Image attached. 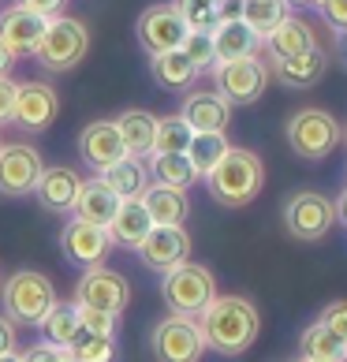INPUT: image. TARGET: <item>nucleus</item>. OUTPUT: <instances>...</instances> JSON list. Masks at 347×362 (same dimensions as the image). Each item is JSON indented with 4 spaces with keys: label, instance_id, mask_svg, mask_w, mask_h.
Here are the masks:
<instances>
[{
    "label": "nucleus",
    "instance_id": "nucleus-10",
    "mask_svg": "<svg viewBox=\"0 0 347 362\" xmlns=\"http://www.w3.org/2000/svg\"><path fill=\"white\" fill-rule=\"evenodd\" d=\"M153 355H157V362H198L206 355V340L198 332V321L180 317V314H168L165 321H157Z\"/></svg>",
    "mask_w": 347,
    "mask_h": 362
},
{
    "label": "nucleus",
    "instance_id": "nucleus-48",
    "mask_svg": "<svg viewBox=\"0 0 347 362\" xmlns=\"http://www.w3.org/2000/svg\"><path fill=\"white\" fill-rule=\"evenodd\" d=\"M0 362H19V355L11 351V355H0Z\"/></svg>",
    "mask_w": 347,
    "mask_h": 362
},
{
    "label": "nucleus",
    "instance_id": "nucleus-28",
    "mask_svg": "<svg viewBox=\"0 0 347 362\" xmlns=\"http://www.w3.org/2000/svg\"><path fill=\"white\" fill-rule=\"evenodd\" d=\"M228 150H232V142L224 131H194L191 146H187V160H191V168L198 172V180H206Z\"/></svg>",
    "mask_w": 347,
    "mask_h": 362
},
{
    "label": "nucleus",
    "instance_id": "nucleus-53",
    "mask_svg": "<svg viewBox=\"0 0 347 362\" xmlns=\"http://www.w3.org/2000/svg\"><path fill=\"white\" fill-rule=\"evenodd\" d=\"M343 142H347V127H343Z\"/></svg>",
    "mask_w": 347,
    "mask_h": 362
},
{
    "label": "nucleus",
    "instance_id": "nucleus-44",
    "mask_svg": "<svg viewBox=\"0 0 347 362\" xmlns=\"http://www.w3.org/2000/svg\"><path fill=\"white\" fill-rule=\"evenodd\" d=\"M16 351V325L8 317H0V355H11Z\"/></svg>",
    "mask_w": 347,
    "mask_h": 362
},
{
    "label": "nucleus",
    "instance_id": "nucleus-30",
    "mask_svg": "<svg viewBox=\"0 0 347 362\" xmlns=\"http://www.w3.org/2000/svg\"><path fill=\"white\" fill-rule=\"evenodd\" d=\"M291 16L288 0H239V19H243L250 30H254L261 42L269 37L280 23Z\"/></svg>",
    "mask_w": 347,
    "mask_h": 362
},
{
    "label": "nucleus",
    "instance_id": "nucleus-52",
    "mask_svg": "<svg viewBox=\"0 0 347 362\" xmlns=\"http://www.w3.org/2000/svg\"><path fill=\"white\" fill-rule=\"evenodd\" d=\"M299 362H317V358H299Z\"/></svg>",
    "mask_w": 347,
    "mask_h": 362
},
{
    "label": "nucleus",
    "instance_id": "nucleus-22",
    "mask_svg": "<svg viewBox=\"0 0 347 362\" xmlns=\"http://www.w3.org/2000/svg\"><path fill=\"white\" fill-rule=\"evenodd\" d=\"M150 213H146L142 206V198H119V209H116V217L109 221V239H112V247H127V250H135L146 235H150Z\"/></svg>",
    "mask_w": 347,
    "mask_h": 362
},
{
    "label": "nucleus",
    "instance_id": "nucleus-6",
    "mask_svg": "<svg viewBox=\"0 0 347 362\" xmlns=\"http://www.w3.org/2000/svg\"><path fill=\"white\" fill-rule=\"evenodd\" d=\"M161 295H165V306L180 317H198L209 306V299L217 295V280L206 265L198 262H183L176 269H168L161 280Z\"/></svg>",
    "mask_w": 347,
    "mask_h": 362
},
{
    "label": "nucleus",
    "instance_id": "nucleus-36",
    "mask_svg": "<svg viewBox=\"0 0 347 362\" xmlns=\"http://www.w3.org/2000/svg\"><path fill=\"white\" fill-rule=\"evenodd\" d=\"M180 49H183V57L194 64L198 75L217 68V57H213V30H187Z\"/></svg>",
    "mask_w": 347,
    "mask_h": 362
},
{
    "label": "nucleus",
    "instance_id": "nucleus-40",
    "mask_svg": "<svg viewBox=\"0 0 347 362\" xmlns=\"http://www.w3.org/2000/svg\"><path fill=\"white\" fill-rule=\"evenodd\" d=\"M60 355H64V347L49 344V340H37L19 355V362H60Z\"/></svg>",
    "mask_w": 347,
    "mask_h": 362
},
{
    "label": "nucleus",
    "instance_id": "nucleus-7",
    "mask_svg": "<svg viewBox=\"0 0 347 362\" xmlns=\"http://www.w3.org/2000/svg\"><path fill=\"white\" fill-rule=\"evenodd\" d=\"M269 64L261 57H243V60H228L213 68V83H217V93L228 105H254L265 86H269Z\"/></svg>",
    "mask_w": 347,
    "mask_h": 362
},
{
    "label": "nucleus",
    "instance_id": "nucleus-32",
    "mask_svg": "<svg viewBox=\"0 0 347 362\" xmlns=\"http://www.w3.org/2000/svg\"><path fill=\"white\" fill-rule=\"evenodd\" d=\"M45 332V340L49 344H57V347H68L78 332H83V321H78V306L75 303H52V310L45 314V321L37 325Z\"/></svg>",
    "mask_w": 347,
    "mask_h": 362
},
{
    "label": "nucleus",
    "instance_id": "nucleus-17",
    "mask_svg": "<svg viewBox=\"0 0 347 362\" xmlns=\"http://www.w3.org/2000/svg\"><path fill=\"white\" fill-rule=\"evenodd\" d=\"M329 71V52L322 45L299 52V57H284V60H273L269 64V75L276 78L280 86L288 90H306V86H317Z\"/></svg>",
    "mask_w": 347,
    "mask_h": 362
},
{
    "label": "nucleus",
    "instance_id": "nucleus-12",
    "mask_svg": "<svg viewBox=\"0 0 347 362\" xmlns=\"http://www.w3.org/2000/svg\"><path fill=\"white\" fill-rule=\"evenodd\" d=\"M42 172H45V165H42V153L34 146H26V142L0 146V194H8V198L34 194Z\"/></svg>",
    "mask_w": 347,
    "mask_h": 362
},
{
    "label": "nucleus",
    "instance_id": "nucleus-33",
    "mask_svg": "<svg viewBox=\"0 0 347 362\" xmlns=\"http://www.w3.org/2000/svg\"><path fill=\"white\" fill-rule=\"evenodd\" d=\"M299 351L302 358H317V362H347V344L332 337L322 321H314L299 337Z\"/></svg>",
    "mask_w": 347,
    "mask_h": 362
},
{
    "label": "nucleus",
    "instance_id": "nucleus-18",
    "mask_svg": "<svg viewBox=\"0 0 347 362\" xmlns=\"http://www.w3.org/2000/svg\"><path fill=\"white\" fill-rule=\"evenodd\" d=\"M42 34H45V19L34 16V11H26L19 4L0 11V42L16 52V57H34Z\"/></svg>",
    "mask_w": 347,
    "mask_h": 362
},
{
    "label": "nucleus",
    "instance_id": "nucleus-34",
    "mask_svg": "<svg viewBox=\"0 0 347 362\" xmlns=\"http://www.w3.org/2000/svg\"><path fill=\"white\" fill-rule=\"evenodd\" d=\"M194 131L183 124L180 116H165L157 119V131H153V150L150 153H187Z\"/></svg>",
    "mask_w": 347,
    "mask_h": 362
},
{
    "label": "nucleus",
    "instance_id": "nucleus-45",
    "mask_svg": "<svg viewBox=\"0 0 347 362\" xmlns=\"http://www.w3.org/2000/svg\"><path fill=\"white\" fill-rule=\"evenodd\" d=\"M16 60H19L16 52H11V49L4 45V42H0V75H8L11 68H16Z\"/></svg>",
    "mask_w": 347,
    "mask_h": 362
},
{
    "label": "nucleus",
    "instance_id": "nucleus-37",
    "mask_svg": "<svg viewBox=\"0 0 347 362\" xmlns=\"http://www.w3.org/2000/svg\"><path fill=\"white\" fill-rule=\"evenodd\" d=\"M172 8H176L187 30H213L217 26V8L206 0H172Z\"/></svg>",
    "mask_w": 347,
    "mask_h": 362
},
{
    "label": "nucleus",
    "instance_id": "nucleus-26",
    "mask_svg": "<svg viewBox=\"0 0 347 362\" xmlns=\"http://www.w3.org/2000/svg\"><path fill=\"white\" fill-rule=\"evenodd\" d=\"M116 131H119V139H124V150L131 157H150L153 150V131H157V116L153 112H146V109H127V112H119L116 119Z\"/></svg>",
    "mask_w": 347,
    "mask_h": 362
},
{
    "label": "nucleus",
    "instance_id": "nucleus-21",
    "mask_svg": "<svg viewBox=\"0 0 347 362\" xmlns=\"http://www.w3.org/2000/svg\"><path fill=\"white\" fill-rule=\"evenodd\" d=\"M258 52H261V37L243 19H220L213 26V57H217V64L258 57Z\"/></svg>",
    "mask_w": 347,
    "mask_h": 362
},
{
    "label": "nucleus",
    "instance_id": "nucleus-27",
    "mask_svg": "<svg viewBox=\"0 0 347 362\" xmlns=\"http://www.w3.org/2000/svg\"><path fill=\"white\" fill-rule=\"evenodd\" d=\"M101 183L109 187L116 198H139L146 187H150V172H146V160L142 157H119L116 165H109L105 172H98Z\"/></svg>",
    "mask_w": 347,
    "mask_h": 362
},
{
    "label": "nucleus",
    "instance_id": "nucleus-38",
    "mask_svg": "<svg viewBox=\"0 0 347 362\" xmlns=\"http://www.w3.org/2000/svg\"><path fill=\"white\" fill-rule=\"evenodd\" d=\"M78 321L83 329L93 332V337H116V314H105V310H90V306H78Z\"/></svg>",
    "mask_w": 347,
    "mask_h": 362
},
{
    "label": "nucleus",
    "instance_id": "nucleus-20",
    "mask_svg": "<svg viewBox=\"0 0 347 362\" xmlns=\"http://www.w3.org/2000/svg\"><path fill=\"white\" fill-rule=\"evenodd\" d=\"M78 187H83V176H78L75 168L68 165H57V168H45L42 176H37V202H42L49 213H68L75 209V198H78Z\"/></svg>",
    "mask_w": 347,
    "mask_h": 362
},
{
    "label": "nucleus",
    "instance_id": "nucleus-24",
    "mask_svg": "<svg viewBox=\"0 0 347 362\" xmlns=\"http://www.w3.org/2000/svg\"><path fill=\"white\" fill-rule=\"evenodd\" d=\"M139 198L153 224H183L187 213H191L187 191H176V187H165V183H150Z\"/></svg>",
    "mask_w": 347,
    "mask_h": 362
},
{
    "label": "nucleus",
    "instance_id": "nucleus-1",
    "mask_svg": "<svg viewBox=\"0 0 347 362\" xmlns=\"http://www.w3.org/2000/svg\"><path fill=\"white\" fill-rule=\"evenodd\" d=\"M194 321H198V332H202L209 351L228 355V358L243 355L261 332L258 306L243 299V295H213L209 306Z\"/></svg>",
    "mask_w": 347,
    "mask_h": 362
},
{
    "label": "nucleus",
    "instance_id": "nucleus-41",
    "mask_svg": "<svg viewBox=\"0 0 347 362\" xmlns=\"http://www.w3.org/2000/svg\"><path fill=\"white\" fill-rule=\"evenodd\" d=\"M322 19L332 26V34L336 30H347V0H322Z\"/></svg>",
    "mask_w": 347,
    "mask_h": 362
},
{
    "label": "nucleus",
    "instance_id": "nucleus-49",
    "mask_svg": "<svg viewBox=\"0 0 347 362\" xmlns=\"http://www.w3.org/2000/svg\"><path fill=\"white\" fill-rule=\"evenodd\" d=\"M60 362H75V358H71V355H68V351H64V355H60Z\"/></svg>",
    "mask_w": 347,
    "mask_h": 362
},
{
    "label": "nucleus",
    "instance_id": "nucleus-35",
    "mask_svg": "<svg viewBox=\"0 0 347 362\" xmlns=\"http://www.w3.org/2000/svg\"><path fill=\"white\" fill-rule=\"evenodd\" d=\"M64 351L75 362H112L116 358V337H93V332L83 329Z\"/></svg>",
    "mask_w": 347,
    "mask_h": 362
},
{
    "label": "nucleus",
    "instance_id": "nucleus-13",
    "mask_svg": "<svg viewBox=\"0 0 347 362\" xmlns=\"http://www.w3.org/2000/svg\"><path fill=\"white\" fill-rule=\"evenodd\" d=\"M135 34H139V45L150 52V57H161V52H172V49L183 45L187 26H183V19L176 16L172 4H153L139 16Z\"/></svg>",
    "mask_w": 347,
    "mask_h": 362
},
{
    "label": "nucleus",
    "instance_id": "nucleus-29",
    "mask_svg": "<svg viewBox=\"0 0 347 362\" xmlns=\"http://www.w3.org/2000/svg\"><path fill=\"white\" fill-rule=\"evenodd\" d=\"M146 172L153 176V183L176 187V191H187V187L198 183V172L191 168L187 153H150L146 157Z\"/></svg>",
    "mask_w": 347,
    "mask_h": 362
},
{
    "label": "nucleus",
    "instance_id": "nucleus-3",
    "mask_svg": "<svg viewBox=\"0 0 347 362\" xmlns=\"http://www.w3.org/2000/svg\"><path fill=\"white\" fill-rule=\"evenodd\" d=\"M0 303H4V317L11 325H42L45 314L57 303V288L52 280L37 269H19L4 280V291H0Z\"/></svg>",
    "mask_w": 347,
    "mask_h": 362
},
{
    "label": "nucleus",
    "instance_id": "nucleus-11",
    "mask_svg": "<svg viewBox=\"0 0 347 362\" xmlns=\"http://www.w3.org/2000/svg\"><path fill=\"white\" fill-rule=\"evenodd\" d=\"M146 269L153 273H168L176 265L191 262V235H187L183 224H153L150 235L135 247Z\"/></svg>",
    "mask_w": 347,
    "mask_h": 362
},
{
    "label": "nucleus",
    "instance_id": "nucleus-4",
    "mask_svg": "<svg viewBox=\"0 0 347 362\" xmlns=\"http://www.w3.org/2000/svg\"><path fill=\"white\" fill-rule=\"evenodd\" d=\"M86 49H90V30L83 23L71 19V16H49L45 34H42V42H37L34 57L45 71L60 75V71L78 68L86 57Z\"/></svg>",
    "mask_w": 347,
    "mask_h": 362
},
{
    "label": "nucleus",
    "instance_id": "nucleus-25",
    "mask_svg": "<svg viewBox=\"0 0 347 362\" xmlns=\"http://www.w3.org/2000/svg\"><path fill=\"white\" fill-rule=\"evenodd\" d=\"M261 45L269 49V57H273V60H284V57H299V52L314 49V45H317V37H314V26L306 23V19L288 16L269 37H265Z\"/></svg>",
    "mask_w": 347,
    "mask_h": 362
},
{
    "label": "nucleus",
    "instance_id": "nucleus-16",
    "mask_svg": "<svg viewBox=\"0 0 347 362\" xmlns=\"http://www.w3.org/2000/svg\"><path fill=\"white\" fill-rule=\"evenodd\" d=\"M78 157H83L86 168H93V172H105L109 165H116L119 157H127L124 139H119L112 119H93V124L83 127V135H78Z\"/></svg>",
    "mask_w": 347,
    "mask_h": 362
},
{
    "label": "nucleus",
    "instance_id": "nucleus-8",
    "mask_svg": "<svg viewBox=\"0 0 347 362\" xmlns=\"http://www.w3.org/2000/svg\"><path fill=\"white\" fill-rule=\"evenodd\" d=\"M75 306H90V310H105V314H124L131 303V284L109 265H90L75 284Z\"/></svg>",
    "mask_w": 347,
    "mask_h": 362
},
{
    "label": "nucleus",
    "instance_id": "nucleus-42",
    "mask_svg": "<svg viewBox=\"0 0 347 362\" xmlns=\"http://www.w3.org/2000/svg\"><path fill=\"white\" fill-rule=\"evenodd\" d=\"M16 90H19V83H11V75H0V127L11 124V112H16Z\"/></svg>",
    "mask_w": 347,
    "mask_h": 362
},
{
    "label": "nucleus",
    "instance_id": "nucleus-2",
    "mask_svg": "<svg viewBox=\"0 0 347 362\" xmlns=\"http://www.w3.org/2000/svg\"><path fill=\"white\" fill-rule=\"evenodd\" d=\"M209 183V194L217 198L220 206L228 209H239L247 202H254L265 187V165L254 150H247V146H232L228 153L217 160V168L206 176Z\"/></svg>",
    "mask_w": 347,
    "mask_h": 362
},
{
    "label": "nucleus",
    "instance_id": "nucleus-47",
    "mask_svg": "<svg viewBox=\"0 0 347 362\" xmlns=\"http://www.w3.org/2000/svg\"><path fill=\"white\" fill-rule=\"evenodd\" d=\"M336 52H340V60L347 64V30H336Z\"/></svg>",
    "mask_w": 347,
    "mask_h": 362
},
{
    "label": "nucleus",
    "instance_id": "nucleus-9",
    "mask_svg": "<svg viewBox=\"0 0 347 362\" xmlns=\"http://www.w3.org/2000/svg\"><path fill=\"white\" fill-rule=\"evenodd\" d=\"M336 224V209H332V198L317 194V191H299L288 198L284 206V228L302 243H317L325 239Z\"/></svg>",
    "mask_w": 347,
    "mask_h": 362
},
{
    "label": "nucleus",
    "instance_id": "nucleus-14",
    "mask_svg": "<svg viewBox=\"0 0 347 362\" xmlns=\"http://www.w3.org/2000/svg\"><path fill=\"white\" fill-rule=\"evenodd\" d=\"M57 112H60V98H57V90H52L49 83H19V90H16V112H11V124H16V127L37 135V131L52 127Z\"/></svg>",
    "mask_w": 347,
    "mask_h": 362
},
{
    "label": "nucleus",
    "instance_id": "nucleus-5",
    "mask_svg": "<svg viewBox=\"0 0 347 362\" xmlns=\"http://www.w3.org/2000/svg\"><path fill=\"white\" fill-rule=\"evenodd\" d=\"M291 153L302 160H325L336 146L343 142V127L336 124V116L325 109H299L284 127Z\"/></svg>",
    "mask_w": 347,
    "mask_h": 362
},
{
    "label": "nucleus",
    "instance_id": "nucleus-19",
    "mask_svg": "<svg viewBox=\"0 0 347 362\" xmlns=\"http://www.w3.org/2000/svg\"><path fill=\"white\" fill-rule=\"evenodd\" d=\"M180 119L191 131H228L232 105L224 101L217 90H194V93H187V101L180 109Z\"/></svg>",
    "mask_w": 347,
    "mask_h": 362
},
{
    "label": "nucleus",
    "instance_id": "nucleus-46",
    "mask_svg": "<svg viewBox=\"0 0 347 362\" xmlns=\"http://www.w3.org/2000/svg\"><path fill=\"white\" fill-rule=\"evenodd\" d=\"M332 209H336V224H343V228H347V187L340 191L336 202H332Z\"/></svg>",
    "mask_w": 347,
    "mask_h": 362
},
{
    "label": "nucleus",
    "instance_id": "nucleus-43",
    "mask_svg": "<svg viewBox=\"0 0 347 362\" xmlns=\"http://www.w3.org/2000/svg\"><path fill=\"white\" fill-rule=\"evenodd\" d=\"M16 4L26 8V11H34V16H42V19H49V16H60L64 0H16Z\"/></svg>",
    "mask_w": 347,
    "mask_h": 362
},
{
    "label": "nucleus",
    "instance_id": "nucleus-23",
    "mask_svg": "<svg viewBox=\"0 0 347 362\" xmlns=\"http://www.w3.org/2000/svg\"><path fill=\"white\" fill-rule=\"evenodd\" d=\"M116 209H119V198L101 183V176H93V180H83V187H78L71 217L86 221V224H98V228H109V221L116 217Z\"/></svg>",
    "mask_w": 347,
    "mask_h": 362
},
{
    "label": "nucleus",
    "instance_id": "nucleus-39",
    "mask_svg": "<svg viewBox=\"0 0 347 362\" xmlns=\"http://www.w3.org/2000/svg\"><path fill=\"white\" fill-rule=\"evenodd\" d=\"M317 321H322V325L332 332V337H336V340H343L347 344V299H336V303H329L325 306V310H322V317H317Z\"/></svg>",
    "mask_w": 347,
    "mask_h": 362
},
{
    "label": "nucleus",
    "instance_id": "nucleus-51",
    "mask_svg": "<svg viewBox=\"0 0 347 362\" xmlns=\"http://www.w3.org/2000/svg\"><path fill=\"white\" fill-rule=\"evenodd\" d=\"M206 4H213V8H217V4H220V0H206Z\"/></svg>",
    "mask_w": 347,
    "mask_h": 362
},
{
    "label": "nucleus",
    "instance_id": "nucleus-15",
    "mask_svg": "<svg viewBox=\"0 0 347 362\" xmlns=\"http://www.w3.org/2000/svg\"><path fill=\"white\" fill-rule=\"evenodd\" d=\"M60 247H64V254H68V262L90 269V265H101L105 258H109L112 239H109V228H98V224H86V221L71 217L60 232Z\"/></svg>",
    "mask_w": 347,
    "mask_h": 362
},
{
    "label": "nucleus",
    "instance_id": "nucleus-31",
    "mask_svg": "<svg viewBox=\"0 0 347 362\" xmlns=\"http://www.w3.org/2000/svg\"><path fill=\"white\" fill-rule=\"evenodd\" d=\"M150 68H153V78L165 90H187L198 78L194 64L183 57V49H172V52H161V57H150Z\"/></svg>",
    "mask_w": 347,
    "mask_h": 362
},
{
    "label": "nucleus",
    "instance_id": "nucleus-50",
    "mask_svg": "<svg viewBox=\"0 0 347 362\" xmlns=\"http://www.w3.org/2000/svg\"><path fill=\"white\" fill-rule=\"evenodd\" d=\"M306 4H310V8H322V0H306Z\"/></svg>",
    "mask_w": 347,
    "mask_h": 362
}]
</instances>
